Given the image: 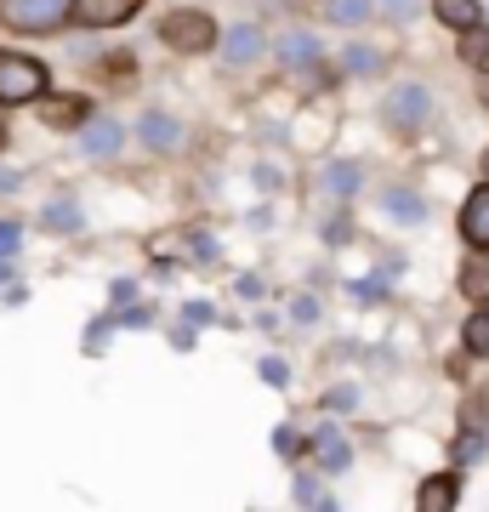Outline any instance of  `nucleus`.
<instances>
[{"mask_svg":"<svg viewBox=\"0 0 489 512\" xmlns=\"http://www.w3.org/2000/svg\"><path fill=\"white\" fill-rule=\"evenodd\" d=\"M160 46H171L177 57H205V52H217V40H222V23L205 12V6H177V12H165L160 18Z\"/></svg>","mask_w":489,"mask_h":512,"instance_id":"f257e3e1","label":"nucleus"},{"mask_svg":"<svg viewBox=\"0 0 489 512\" xmlns=\"http://www.w3.org/2000/svg\"><path fill=\"white\" fill-rule=\"evenodd\" d=\"M52 92V69L29 52H0V109H35Z\"/></svg>","mask_w":489,"mask_h":512,"instance_id":"f03ea898","label":"nucleus"},{"mask_svg":"<svg viewBox=\"0 0 489 512\" xmlns=\"http://www.w3.org/2000/svg\"><path fill=\"white\" fill-rule=\"evenodd\" d=\"M433 109H438V97H433V86L427 80H393L387 92H381V126L387 131H421L427 120H433Z\"/></svg>","mask_w":489,"mask_h":512,"instance_id":"7ed1b4c3","label":"nucleus"},{"mask_svg":"<svg viewBox=\"0 0 489 512\" xmlns=\"http://www.w3.org/2000/svg\"><path fill=\"white\" fill-rule=\"evenodd\" d=\"M69 23V0H0V29L12 35H57Z\"/></svg>","mask_w":489,"mask_h":512,"instance_id":"20e7f679","label":"nucleus"},{"mask_svg":"<svg viewBox=\"0 0 489 512\" xmlns=\"http://www.w3.org/2000/svg\"><path fill=\"white\" fill-rule=\"evenodd\" d=\"M273 57H279V69L302 86V80H308V69H319V63H325V40L313 35V29H285V35L273 40Z\"/></svg>","mask_w":489,"mask_h":512,"instance_id":"39448f33","label":"nucleus"},{"mask_svg":"<svg viewBox=\"0 0 489 512\" xmlns=\"http://www.w3.org/2000/svg\"><path fill=\"white\" fill-rule=\"evenodd\" d=\"M143 12V0H69L74 29H120Z\"/></svg>","mask_w":489,"mask_h":512,"instance_id":"423d86ee","label":"nucleus"},{"mask_svg":"<svg viewBox=\"0 0 489 512\" xmlns=\"http://www.w3.org/2000/svg\"><path fill=\"white\" fill-rule=\"evenodd\" d=\"M35 109H40V126H52V131H80V126L91 120V97H86V92H46Z\"/></svg>","mask_w":489,"mask_h":512,"instance_id":"0eeeda50","label":"nucleus"},{"mask_svg":"<svg viewBox=\"0 0 489 512\" xmlns=\"http://www.w3.org/2000/svg\"><path fill=\"white\" fill-rule=\"evenodd\" d=\"M217 52H222V63H228V69H251L256 57L268 52V35H262L256 23H228V29H222V40H217Z\"/></svg>","mask_w":489,"mask_h":512,"instance_id":"6e6552de","label":"nucleus"},{"mask_svg":"<svg viewBox=\"0 0 489 512\" xmlns=\"http://www.w3.org/2000/svg\"><path fill=\"white\" fill-rule=\"evenodd\" d=\"M120 148H126V126L114 114H91L86 126H80V154L86 160H114Z\"/></svg>","mask_w":489,"mask_h":512,"instance_id":"1a4fd4ad","label":"nucleus"},{"mask_svg":"<svg viewBox=\"0 0 489 512\" xmlns=\"http://www.w3.org/2000/svg\"><path fill=\"white\" fill-rule=\"evenodd\" d=\"M336 74L342 80H381L387 74V52L370 46V40H347L342 52H336Z\"/></svg>","mask_w":489,"mask_h":512,"instance_id":"9d476101","label":"nucleus"},{"mask_svg":"<svg viewBox=\"0 0 489 512\" xmlns=\"http://www.w3.org/2000/svg\"><path fill=\"white\" fill-rule=\"evenodd\" d=\"M137 143L154 148V154H177L182 148V120L165 109H143L137 114Z\"/></svg>","mask_w":489,"mask_h":512,"instance_id":"9b49d317","label":"nucleus"},{"mask_svg":"<svg viewBox=\"0 0 489 512\" xmlns=\"http://www.w3.org/2000/svg\"><path fill=\"white\" fill-rule=\"evenodd\" d=\"M455 507H461V467H444V473L421 478L416 512H455Z\"/></svg>","mask_w":489,"mask_h":512,"instance_id":"f8f14e48","label":"nucleus"},{"mask_svg":"<svg viewBox=\"0 0 489 512\" xmlns=\"http://www.w3.org/2000/svg\"><path fill=\"white\" fill-rule=\"evenodd\" d=\"M381 200V217L387 222H399V228H421V222H427V200H421L416 188H404V183H387L376 194Z\"/></svg>","mask_w":489,"mask_h":512,"instance_id":"ddd939ff","label":"nucleus"},{"mask_svg":"<svg viewBox=\"0 0 489 512\" xmlns=\"http://www.w3.org/2000/svg\"><path fill=\"white\" fill-rule=\"evenodd\" d=\"M313 188L330 194V200H359V194H364V165L359 160H330L325 171L313 177Z\"/></svg>","mask_w":489,"mask_h":512,"instance_id":"4468645a","label":"nucleus"},{"mask_svg":"<svg viewBox=\"0 0 489 512\" xmlns=\"http://www.w3.org/2000/svg\"><path fill=\"white\" fill-rule=\"evenodd\" d=\"M455 228H461V239H467L472 251H489V183H478L461 200V222Z\"/></svg>","mask_w":489,"mask_h":512,"instance_id":"2eb2a0df","label":"nucleus"},{"mask_svg":"<svg viewBox=\"0 0 489 512\" xmlns=\"http://www.w3.org/2000/svg\"><path fill=\"white\" fill-rule=\"evenodd\" d=\"M308 450L319 456V473H347V467H353V450H347L342 427H330V421H319V427H313Z\"/></svg>","mask_w":489,"mask_h":512,"instance_id":"dca6fc26","label":"nucleus"},{"mask_svg":"<svg viewBox=\"0 0 489 512\" xmlns=\"http://www.w3.org/2000/svg\"><path fill=\"white\" fill-rule=\"evenodd\" d=\"M433 18L450 29V35H467V29H484L489 12L478 6V0H433Z\"/></svg>","mask_w":489,"mask_h":512,"instance_id":"f3484780","label":"nucleus"},{"mask_svg":"<svg viewBox=\"0 0 489 512\" xmlns=\"http://www.w3.org/2000/svg\"><path fill=\"white\" fill-rule=\"evenodd\" d=\"M455 291L467 296L472 308H489V262H484V256H467V262H461V274H455Z\"/></svg>","mask_w":489,"mask_h":512,"instance_id":"a211bd4d","label":"nucleus"},{"mask_svg":"<svg viewBox=\"0 0 489 512\" xmlns=\"http://www.w3.org/2000/svg\"><path fill=\"white\" fill-rule=\"evenodd\" d=\"M40 228H46V234H80V228H86V217H80V205H74V200H46Z\"/></svg>","mask_w":489,"mask_h":512,"instance_id":"6ab92c4d","label":"nucleus"},{"mask_svg":"<svg viewBox=\"0 0 489 512\" xmlns=\"http://www.w3.org/2000/svg\"><path fill=\"white\" fill-rule=\"evenodd\" d=\"M325 18L336 29H364V23L376 18V0H325Z\"/></svg>","mask_w":489,"mask_h":512,"instance_id":"aec40b11","label":"nucleus"},{"mask_svg":"<svg viewBox=\"0 0 489 512\" xmlns=\"http://www.w3.org/2000/svg\"><path fill=\"white\" fill-rule=\"evenodd\" d=\"M461 348H467L472 359H489V308L467 313V325H461Z\"/></svg>","mask_w":489,"mask_h":512,"instance_id":"412c9836","label":"nucleus"},{"mask_svg":"<svg viewBox=\"0 0 489 512\" xmlns=\"http://www.w3.org/2000/svg\"><path fill=\"white\" fill-rule=\"evenodd\" d=\"M484 450H489L484 427H461V439H455V467H478V461H484Z\"/></svg>","mask_w":489,"mask_h":512,"instance_id":"4be33fe9","label":"nucleus"},{"mask_svg":"<svg viewBox=\"0 0 489 512\" xmlns=\"http://www.w3.org/2000/svg\"><path fill=\"white\" fill-rule=\"evenodd\" d=\"M484 57H489V23H484V29H467V35H461V63H472V69H478Z\"/></svg>","mask_w":489,"mask_h":512,"instance_id":"5701e85b","label":"nucleus"},{"mask_svg":"<svg viewBox=\"0 0 489 512\" xmlns=\"http://www.w3.org/2000/svg\"><path fill=\"white\" fill-rule=\"evenodd\" d=\"M273 456H285V461L302 456V433H296L290 421H279V427H273Z\"/></svg>","mask_w":489,"mask_h":512,"instance_id":"b1692460","label":"nucleus"},{"mask_svg":"<svg viewBox=\"0 0 489 512\" xmlns=\"http://www.w3.org/2000/svg\"><path fill=\"white\" fill-rule=\"evenodd\" d=\"M290 495H296V507H313V501L325 495V478H319V473H296V484H290Z\"/></svg>","mask_w":489,"mask_h":512,"instance_id":"393cba45","label":"nucleus"},{"mask_svg":"<svg viewBox=\"0 0 489 512\" xmlns=\"http://www.w3.org/2000/svg\"><path fill=\"white\" fill-rule=\"evenodd\" d=\"M109 336H114V313L91 319V330H86V353H103V348H109Z\"/></svg>","mask_w":489,"mask_h":512,"instance_id":"a878e982","label":"nucleus"},{"mask_svg":"<svg viewBox=\"0 0 489 512\" xmlns=\"http://www.w3.org/2000/svg\"><path fill=\"white\" fill-rule=\"evenodd\" d=\"M353 296H359V302H387V274L353 279Z\"/></svg>","mask_w":489,"mask_h":512,"instance_id":"bb28decb","label":"nucleus"},{"mask_svg":"<svg viewBox=\"0 0 489 512\" xmlns=\"http://www.w3.org/2000/svg\"><path fill=\"white\" fill-rule=\"evenodd\" d=\"M18 245H23V222L0 217V256H18Z\"/></svg>","mask_w":489,"mask_h":512,"instance_id":"cd10ccee","label":"nucleus"},{"mask_svg":"<svg viewBox=\"0 0 489 512\" xmlns=\"http://www.w3.org/2000/svg\"><path fill=\"white\" fill-rule=\"evenodd\" d=\"M376 12H381L387 23H410V18H416V0H381Z\"/></svg>","mask_w":489,"mask_h":512,"instance_id":"c85d7f7f","label":"nucleus"},{"mask_svg":"<svg viewBox=\"0 0 489 512\" xmlns=\"http://www.w3.org/2000/svg\"><path fill=\"white\" fill-rule=\"evenodd\" d=\"M290 319H296V325H319V296H296V302H290Z\"/></svg>","mask_w":489,"mask_h":512,"instance_id":"c756f323","label":"nucleus"},{"mask_svg":"<svg viewBox=\"0 0 489 512\" xmlns=\"http://www.w3.org/2000/svg\"><path fill=\"white\" fill-rule=\"evenodd\" d=\"M114 325H126V330H143V325H154V313H148V308H120V313H114Z\"/></svg>","mask_w":489,"mask_h":512,"instance_id":"7c9ffc66","label":"nucleus"},{"mask_svg":"<svg viewBox=\"0 0 489 512\" xmlns=\"http://www.w3.org/2000/svg\"><path fill=\"white\" fill-rule=\"evenodd\" d=\"M256 370H262V382H273V387H285V382H290V365H285V359H262Z\"/></svg>","mask_w":489,"mask_h":512,"instance_id":"2f4dec72","label":"nucleus"},{"mask_svg":"<svg viewBox=\"0 0 489 512\" xmlns=\"http://www.w3.org/2000/svg\"><path fill=\"white\" fill-rule=\"evenodd\" d=\"M182 319H188V325H211V319H217V308H211V302H188V308H182Z\"/></svg>","mask_w":489,"mask_h":512,"instance_id":"473e14b6","label":"nucleus"},{"mask_svg":"<svg viewBox=\"0 0 489 512\" xmlns=\"http://www.w3.org/2000/svg\"><path fill=\"white\" fill-rule=\"evenodd\" d=\"M325 404H330V410H359V387H336Z\"/></svg>","mask_w":489,"mask_h":512,"instance_id":"72a5a7b5","label":"nucleus"},{"mask_svg":"<svg viewBox=\"0 0 489 512\" xmlns=\"http://www.w3.org/2000/svg\"><path fill=\"white\" fill-rule=\"evenodd\" d=\"M239 296H262V279H256V274H239Z\"/></svg>","mask_w":489,"mask_h":512,"instance_id":"f704fd0d","label":"nucleus"},{"mask_svg":"<svg viewBox=\"0 0 489 512\" xmlns=\"http://www.w3.org/2000/svg\"><path fill=\"white\" fill-rule=\"evenodd\" d=\"M12 188H23V171H0V194H12Z\"/></svg>","mask_w":489,"mask_h":512,"instance_id":"c9c22d12","label":"nucleus"},{"mask_svg":"<svg viewBox=\"0 0 489 512\" xmlns=\"http://www.w3.org/2000/svg\"><path fill=\"white\" fill-rule=\"evenodd\" d=\"M308 512H342V507H336V501H330V490H325V495H319V501H313Z\"/></svg>","mask_w":489,"mask_h":512,"instance_id":"e433bc0d","label":"nucleus"},{"mask_svg":"<svg viewBox=\"0 0 489 512\" xmlns=\"http://www.w3.org/2000/svg\"><path fill=\"white\" fill-rule=\"evenodd\" d=\"M12 274H18V268H12V256H0V285H6Z\"/></svg>","mask_w":489,"mask_h":512,"instance_id":"4c0bfd02","label":"nucleus"},{"mask_svg":"<svg viewBox=\"0 0 489 512\" xmlns=\"http://www.w3.org/2000/svg\"><path fill=\"white\" fill-rule=\"evenodd\" d=\"M478 97H484V103H489V74H484V80H478Z\"/></svg>","mask_w":489,"mask_h":512,"instance_id":"58836bf2","label":"nucleus"},{"mask_svg":"<svg viewBox=\"0 0 489 512\" xmlns=\"http://www.w3.org/2000/svg\"><path fill=\"white\" fill-rule=\"evenodd\" d=\"M484 183H489V148H484Z\"/></svg>","mask_w":489,"mask_h":512,"instance_id":"ea45409f","label":"nucleus"},{"mask_svg":"<svg viewBox=\"0 0 489 512\" xmlns=\"http://www.w3.org/2000/svg\"><path fill=\"white\" fill-rule=\"evenodd\" d=\"M0 148H6V120H0Z\"/></svg>","mask_w":489,"mask_h":512,"instance_id":"a19ab883","label":"nucleus"}]
</instances>
